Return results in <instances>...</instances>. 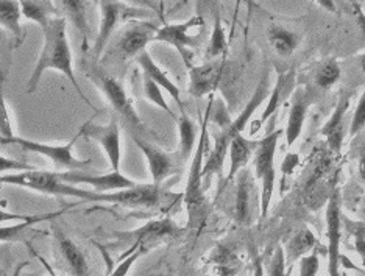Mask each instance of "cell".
<instances>
[{"instance_id":"cell-1","label":"cell","mask_w":365,"mask_h":276,"mask_svg":"<svg viewBox=\"0 0 365 276\" xmlns=\"http://www.w3.org/2000/svg\"><path fill=\"white\" fill-rule=\"evenodd\" d=\"M43 30L44 41H43V48H41V55L35 64V69H33L30 78L26 85L27 94H33L36 92L39 81L43 78V75L47 71H58L61 72L64 77H68L72 83L73 89L77 91V94L81 97L83 102L97 113V108L89 102L85 92H83L80 83L76 78V73H73V61H72V50L68 38V21H66L63 16H53V18L47 22V25Z\"/></svg>"},{"instance_id":"cell-2","label":"cell","mask_w":365,"mask_h":276,"mask_svg":"<svg viewBox=\"0 0 365 276\" xmlns=\"http://www.w3.org/2000/svg\"><path fill=\"white\" fill-rule=\"evenodd\" d=\"M212 106L214 100L211 98L208 103V110L205 113V119L202 122V131L197 140L192 161H190L186 190L185 194H182V200H185V205L187 209V227L190 230L202 228L206 217H208V200L205 197L203 189V165L206 147H208V122L212 114Z\"/></svg>"},{"instance_id":"cell-3","label":"cell","mask_w":365,"mask_h":276,"mask_svg":"<svg viewBox=\"0 0 365 276\" xmlns=\"http://www.w3.org/2000/svg\"><path fill=\"white\" fill-rule=\"evenodd\" d=\"M269 96V78L267 73L264 75L261 83L256 88L253 97L250 98L244 108V111L240 113L235 121H230L223 125L222 130L214 136V147L210 152V156L206 158L205 165H203V180H208L212 175H222L223 164L228 156V148L231 140H233L237 135H242L244 128L247 123L250 122L256 110L261 106L265 98Z\"/></svg>"},{"instance_id":"cell-4","label":"cell","mask_w":365,"mask_h":276,"mask_svg":"<svg viewBox=\"0 0 365 276\" xmlns=\"http://www.w3.org/2000/svg\"><path fill=\"white\" fill-rule=\"evenodd\" d=\"M0 184H11V186L26 188L41 194L56 195V197H72L78 200L91 202L94 197V190L80 189L78 186H71L66 184L58 177V172L47 170H24L0 175Z\"/></svg>"},{"instance_id":"cell-5","label":"cell","mask_w":365,"mask_h":276,"mask_svg":"<svg viewBox=\"0 0 365 276\" xmlns=\"http://www.w3.org/2000/svg\"><path fill=\"white\" fill-rule=\"evenodd\" d=\"M182 195H173L170 192L164 190L160 184H136V186L108 192V194H97L94 192V197L91 202L98 203H111L118 206L125 208H138V209H160L165 205L175 203L173 200H177Z\"/></svg>"},{"instance_id":"cell-6","label":"cell","mask_w":365,"mask_h":276,"mask_svg":"<svg viewBox=\"0 0 365 276\" xmlns=\"http://www.w3.org/2000/svg\"><path fill=\"white\" fill-rule=\"evenodd\" d=\"M283 130H275L267 133L258 142V148L253 155L255 164V177L261 183V220H264L269 214V208L272 203L273 190L277 183V169H275V153L278 147V140L283 135Z\"/></svg>"},{"instance_id":"cell-7","label":"cell","mask_w":365,"mask_h":276,"mask_svg":"<svg viewBox=\"0 0 365 276\" xmlns=\"http://www.w3.org/2000/svg\"><path fill=\"white\" fill-rule=\"evenodd\" d=\"M205 33V19L200 14H195L192 18L180 22V24H168L158 29L155 41L156 43H165L178 50L182 61L189 68H192V50L200 44V38Z\"/></svg>"},{"instance_id":"cell-8","label":"cell","mask_w":365,"mask_h":276,"mask_svg":"<svg viewBox=\"0 0 365 276\" xmlns=\"http://www.w3.org/2000/svg\"><path fill=\"white\" fill-rule=\"evenodd\" d=\"M98 8H101V25H98V33L93 46L96 60H101L103 50L110 44L115 29L120 24L139 19V16H144L145 13L140 8L131 6L125 0H98Z\"/></svg>"},{"instance_id":"cell-9","label":"cell","mask_w":365,"mask_h":276,"mask_svg":"<svg viewBox=\"0 0 365 276\" xmlns=\"http://www.w3.org/2000/svg\"><path fill=\"white\" fill-rule=\"evenodd\" d=\"M80 138H81V135L80 133H77V135L73 136L68 142V144L48 145V144H44V142L13 136L11 139L4 140L2 144L19 145L21 148L26 150V152L36 153V155L47 158V160L51 161L56 167V169L68 172V170H83V169H86V167H89V164H91L89 158L88 160H81V158H77L76 153H73V147H76V142Z\"/></svg>"},{"instance_id":"cell-10","label":"cell","mask_w":365,"mask_h":276,"mask_svg":"<svg viewBox=\"0 0 365 276\" xmlns=\"http://www.w3.org/2000/svg\"><path fill=\"white\" fill-rule=\"evenodd\" d=\"M88 75H89V80L102 91V94L108 100V103L111 105L114 113L119 114L122 119L130 125V127L144 131V123L140 121L139 114L136 113V108L133 105L131 98L128 97L122 83L118 78L111 77L110 73L98 69L89 71Z\"/></svg>"},{"instance_id":"cell-11","label":"cell","mask_w":365,"mask_h":276,"mask_svg":"<svg viewBox=\"0 0 365 276\" xmlns=\"http://www.w3.org/2000/svg\"><path fill=\"white\" fill-rule=\"evenodd\" d=\"M181 232L182 230L178 225L172 219H169V217H165V219L148 222L144 227H140L138 230L115 232L114 236L118 237L122 244H130V250H133V252L138 248H143L144 252H147L148 248L161 244L164 240L178 237Z\"/></svg>"},{"instance_id":"cell-12","label":"cell","mask_w":365,"mask_h":276,"mask_svg":"<svg viewBox=\"0 0 365 276\" xmlns=\"http://www.w3.org/2000/svg\"><path fill=\"white\" fill-rule=\"evenodd\" d=\"M81 138L97 142L103 148V152L110 163L111 170H120L122 163V139H120V125L119 121L113 119L106 125L94 123L93 119L86 121L78 130Z\"/></svg>"},{"instance_id":"cell-13","label":"cell","mask_w":365,"mask_h":276,"mask_svg":"<svg viewBox=\"0 0 365 276\" xmlns=\"http://www.w3.org/2000/svg\"><path fill=\"white\" fill-rule=\"evenodd\" d=\"M230 63L227 56L189 68V94L202 98L217 91L227 78Z\"/></svg>"},{"instance_id":"cell-14","label":"cell","mask_w":365,"mask_h":276,"mask_svg":"<svg viewBox=\"0 0 365 276\" xmlns=\"http://www.w3.org/2000/svg\"><path fill=\"white\" fill-rule=\"evenodd\" d=\"M342 200L339 189L331 192L327 209V236H328V275L346 276L340 267L342 255H340V239H342Z\"/></svg>"},{"instance_id":"cell-15","label":"cell","mask_w":365,"mask_h":276,"mask_svg":"<svg viewBox=\"0 0 365 276\" xmlns=\"http://www.w3.org/2000/svg\"><path fill=\"white\" fill-rule=\"evenodd\" d=\"M58 177H60L63 183L71 184V186H89V190H94L97 194H108V192L128 189L138 184L136 181L120 173V170H111L105 175H88L81 173L80 170H68L58 172Z\"/></svg>"},{"instance_id":"cell-16","label":"cell","mask_w":365,"mask_h":276,"mask_svg":"<svg viewBox=\"0 0 365 276\" xmlns=\"http://www.w3.org/2000/svg\"><path fill=\"white\" fill-rule=\"evenodd\" d=\"M158 25L148 21L133 19L128 21L123 27L120 36L118 39L115 48L120 53L123 60L136 58L139 53L147 50V46L155 41V35L158 31Z\"/></svg>"},{"instance_id":"cell-17","label":"cell","mask_w":365,"mask_h":276,"mask_svg":"<svg viewBox=\"0 0 365 276\" xmlns=\"http://www.w3.org/2000/svg\"><path fill=\"white\" fill-rule=\"evenodd\" d=\"M331 164H333L331 158L323 156L317 163V165H315L309 180L304 184V203L309 209H312V211H317V209L325 205L331 197L328 192V177L331 172Z\"/></svg>"},{"instance_id":"cell-18","label":"cell","mask_w":365,"mask_h":276,"mask_svg":"<svg viewBox=\"0 0 365 276\" xmlns=\"http://www.w3.org/2000/svg\"><path fill=\"white\" fill-rule=\"evenodd\" d=\"M133 140H135V144L145 158L148 170H150L153 180L152 183L160 184L161 186L163 181L168 180L170 175L175 172V160H173V156L165 153L160 147L150 144V142L138 138L136 135L133 136Z\"/></svg>"},{"instance_id":"cell-19","label":"cell","mask_w":365,"mask_h":276,"mask_svg":"<svg viewBox=\"0 0 365 276\" xmlns=\"http://www.w3.org/2000/svg\"><path fill=\"white\" fill-rule=\"evenodd\" d=\"M350 94H344L340 96L339 102L336 103V108L333 110V114H331L327 123L323 125V128L320 131V135L327 139L328 148L333 153H339L342 150L344 144V136H345V116L348 108H350Z\"/></svg>"},{"instance_id":"cell-20","label":"cell","mask_w":365,"mask_h":276,"mask_svg":"<svg viewBox=\"0 0 365 276\" xmlns=\"http://www.w3.org/2000/svg\"><path fill=\"white\" fill-rule=\"evenodd\" d=\"M56 250L60 255L61 261L68 267L72 276H89V264L85 253L81 252L80 247L69 236L60 230L53 228Z\"/></svg>"},{"instance_id":"cell-21","label":"cell","mask_w":365,"mask_h":276,"mask_svg":"<svg viewBox=\"0 0 365 276\" xmlns=\"http://www.w3.org/2000/svg\"><path fill=\"white\" fill-rule=\"evenodd\" d=\"M237 186L235 197V219L239 225H250L253 219V203L255 195V183L252 180L250 170L242 169L237 175Z\"/></svg>"},{"instance_id":"cell-22","label":"cell","mask_w":365,"mask_h":276,"mask_svg":"<svg viewBox=\"0 0 365 276\" xmlns=\"http://www.w3.org/2000/svg\"><path fill=\"white\" fill-rule=\"evenodd\" d=\"M136 61L139 64V68L143 69V75L144 77H148L150 80H153L158 86H160L161 89H164L168 94L175 100V102L178 103L181 113H185V106H182V102H181V92L178 89V86L175 85L170 80V77L168 73H165L160 66H158L155 63V60L152 58V55L147 52V50H144L143 53H139L136 56Z\"/></svg>"},{"instance_id":"cell-23","label":"cell","mask_w":365,"mask_h":276,"mask_svg":"<svg viewBox=\"0 0 365 276\" xmlns=\"http://www.w3.org/2000/svg\"><path fill=\"white\" fill-rule=\"evenodd\" d=\"M312 98L309 92H297L292 100V106H290L289 111V119H287V127L284 130L286 133V144L292 147L295 140L300 138L303 131V125L306 121V114H308L309 105Z\"/></svg>"},{"instance_id":"cell-24","label":"cell","mask_w":365,"mask_h":276,"mask_svg":"<svg viewBox=\"0 0 365 276\" xmlns=\"http://www.w3.org/2000/svg\"><path fill=\"white\" fill-rule=\"evenodd\" d=\"M259 140H252L247 139L244 135H237L233 140H231L230 148H228V156H230V170L227 180L231 181L236 178V175L245 169L247 164L253 160V155L258 148Z\"/></svg>"},{"instance_id":"cell-25","label":"cell","mask_w":365,"mask_h":276,"mask_svg":"<svg viewBox=\"0 0 365 276\" xmlns=\"http://www.w3.org/2000/svg\"><path fill=\"white\" fill-rule=\"evenodd\" d=\"M58 8L63 18L69 21L73 29L78 31L83 41V48L88 46V41L91 36V29L88 24V16H86V0H56Z\"/></svg>"},{"instance_id":"cell-26","label":"cell","mask_w":365,"mask_h":276,"mask_svg":"<svg viewBox=\"0 0 365 276\" xmlns=\"http://www.w3.org/2000/svg\"><path fill=\"white\" fill-rule=\"evenodd\" d=\"M22 10L19 0H0V29L10 33L16 39V46H21L26 38L22 29Z\"/></svg>"},{"instance_id":"cell-27","label":"cell","mask_w":365,"mask_h":276,"mask_svg":"<svg viewBox=\"0 0 365 276\" xmlns=\"http://www.w3.org/2000/svg\"><path fill=\"white\" fill-rule=\"evenodd\" d=\"M267 39L272 48L275 50V53L283 58L292 56L302 43L300 36L295 31L283 27V25H272V27H269Z\"/></svg>"},{"instance_id":"cell-28","label":"cell","mask_w":365,"mask_h":276,"mask_svg":"<svg viewBox=\"0 0 365 276\" xmlns=\"http://www.w3.org/2000/svg\"><path fill=\"white\" fill-rule=\"evenodd\" d=\"M178 133H180V148H178V160L181 163L187 161L190 156L194 155L197 147V135L198 128L195 122L190 119L186 113H181L180 117H177Z\"/></svg>"},{"instance_id":"cell-29","label":"cell","mask_w":365,"mask_h":276,"mask_svg":"<svg viewBox=\"0 0 365 276\" xmlns=\"http://www.w3.org/2000/svg\"><path fill=\"white\" fill-rule=\"evenodd\" d=\"M60 214H63V211L51 213V214H36L35 219L31 220H22V222H16L13 225H8V227H0V244H8V242L14 244V242L26 240L27 232L30 231L31 227H35V225L41 222L52 220Z\"/></svg>"},{"instance_id":"cell-30","label":"cell","mask_w":365,"mask_h":276,"mask_svg":"<svg viewBox=\"0 0 365 276\" xmlns=\"http://www.w3.org/2000/svg\"><path fill=\"white\" fill-rule=\"evenodd\" d=\"M317 244V239H315L314 232L309 228H303L300 232H297L295 236L287 242L284 250V257H286V265H290V270H292L294 262L300 261L303 256L308 255L311 250Z\"/></svg>"},{"instance_id":"cell-31","label":"cell","mask_w":365,"mask_h":276,"mask_svg":"<svg viewBox=\"0 0 365 276\" xmlns=\"http://www.w3.org/2000/svg\"><path fill=\"white\" fill-rule=\"evenodd\" d=\"M211 262L214 264L219 276H236L240 267H242L236 248L227 244H220L212 250Z\"/></svg>"},{"instance_id":"cell-32","label":"cell","mask_w":365,"mask_h":276,"mask_svg":"<svg viewBox=\"0 0 365 276\" xmlns=\"http://www.w3.org/2000/svg\"><path fill=\"white\" fill-rule=\"evenodd\" d=\"M19 4L22 18L36 22L41 29H44L47 22L58 13L52 0H19Z\"/></svg>"},{"instance_id":"cell-33","label":"cell","mask_w":365,"mask_h":276,"mask_svg":"<svg viewBox=\"0 0 365 276\" xmlns=\"http://www.w3.org/2000/svg\"><path fill=\"white\" fill-rule=\"evenodd\" d=\"M340 77H342V69H340L339 61L336 58H327L315 68L312 80L320 91H328L336 85Z\"/></svg>"},{"instance_id":"cell-34","label":"cell","mask_w":365,"mask_h":276,"mask_svg":"<svg viewBox=\"0 0 365 276\" xmlns=\"http://www.w3.org/2000/svg\"><path fill=\"white\" fill-rule=\"evenodd\" d=\"M294 80H295V71L294 69L279 75L275 88H273L272 92L269 94V100H267L269 105H267V108H265L264 114L261 116V121H259L258 125H262L273 113L278 110V106L281 105V102H283V100L286 98V88L289 85H294Z\"/></svg>"},{"instance_id":"cell-35","label":"cell","mask_w":365,"mask_h":276,"mask_svg":"<svg viewBox=\"0 0 365 276\" xmlns=\"http://www.w3.org/2000/svg\"><path fill=\"white\" fill-rule=\"evenodd\" d=\"M228 53V41L225 35V29L222 25L220 14H215V21H214V29H212V35L210 39V46H208V58L210 60H215V58H222Z\"/></svg>"},{"instance_id":"cell-36","label":"cell","mask_w":365,"mask_h":276,"mask_svg":"<svg viewBox=\"0 0 365 276\" xmlns=\"http://www.w3.org/2000/svg\"><path fill=\"white\" fill-rule=\"evenodd\" d=\"M143 88H144V94H145L148 102H152L158 108H161V110L168 113L172 117V119L177 121V116L173 114L169 103L165 102L164 94H163V89L158 86L153 80H150L148 77H143Z\"/></svg>"},{"instance_id":"cell-37","label":"cell","mask_w":365,"mask_h":276,"mask_svg":"<svg viewBox=\"0 0 365 276\" xmlns=\"http://www.w3.org/2000/svg\"><path fill=\"white\" fill-rule=\"evenodd\" d=\"M4 81H5V78H0V142L16 136L14 128H13L11 114H10V110H8L6 98L4 94Z\"/></svg>"},{"instance_id":"cell-38","label":"cell","mask_w":365,"mask_h":276,"mask_svg":"<svg viewBox=\"0 0 365 276\" xmlns=\"http://www.w3.org/2000/svg\"><path fill=\"white\" fill-rule=\"evenodd\" d=\"M365 128V89L362 96L358 100V105H356V110L353 113V119L350 123V136H356Z\"/></svg>"},{"instance_id":"cell-39","label":"cell","mask_w":365,"mask_h":276,"mask_svg":"<svg viewBox=\"0 0 365 276\" xmlns=\"http://www.w3.org/2000/svg\"><path fill=\"white\" fill-rule=\"evenodd\" d=\"M287 265H286V257H284V250L283 247H277L273 256L269 262L267 273L269 276H287Z\"/></svg>"},{"instance_id":"cell-40","label":"cell","mask_w":365,"mask_h":276,"mask_svg":"<svg viewBox=\"0 0 365 276\" xmlns=\"http://www.w3.org/2000/svg\"><path fill=\"white\" fill-rule=\"evenodd\" d=\"M145 252L143 248H138L136 252H133L131 255H128V256H122L120 257V261H119V265L115 267V269L108 275V276H127L128 273H130V270H131V267L135 265V262L138 261V259L143 256Z\"/></svg>"},{"instance_id":"cell-41","label":"cell","mask_w":365,"mask_h":276,"mask_svg":"<svg viewBox=\"0 0 365 276\" xmlns=\"http://www.w3.org/2000/svg\"><path fill=\"white\" fill-rule=\"evenodd\" d=\"M33 169H36V167L0 155V175L13 173V172H24V170H33Z\"/></svg>"},{"instance_id":"cell-42","label":"cell","mask_w":365,"mask_h":276,"mask_svg":"<svg viewBox=\"0 0 365 276\" xmlns=\"http://www.w3.org/2000/svg\"><path fill=\"white\" fill-rule=\"evenodd\" d=\"M320 269L319 256L315 253L306 255L300 259V276H317Z\"/></svg>"},{"instance_id":"cell-43","label":"cell","mask_w":365,"mask_h":276,"mask_svg":"<svg viewBox=\"0 0 365 276\" xmlns=\"http://www.w3.org/2000/svg\"><path fill=\"white\" fill-rule=\"evenodd\" d=\"M36 214H16L5 211L4 208H0V225L8 223V222H22V220H31L35 219Z\"/></svg>"},{"instance_id":"cell-44","label":"cell","mask_w":365,"mask_h":276,"mask_svg":"<svg viewBox=\"0 0 365 276\" xmlns=\"http://www.w3.org/2000/svg\"><path fill=\"white\" fill-rule=\"evenodd\" d=\"M351 6H353V11H354V16H356V22H358L359 29H361V33H362V36H364V39H365V14H364V11H362L361 5H359L358 2H356V0H351Z\"/></svg>"},{"instance_id":"cell-45","label":"cell","mask_w":365,"mask_h":276,"mask_svg":"<svg viewBox=\"0 0 365 276\" xmlns=\"http://www.w3.org/2000/svg\"><path fill=\"white\" fill-rule=\"evenodd\" d=\"M322 8H325L327 11L329 13H336L337 11V6H336V2L334 0H315Z\"/></svg>"},{"instance_id":"cell-46","label":"cell","mask_w":365,"mask_h":276,"mask_svg":"<svg viewBox=\"0 0 365 276\" xmlns=\"http://www.w3.org/2000/svg\"><path fill=\"white\" fill-rule=\"evenodd\" d=\"M125 2L131 4V5L147 6V8H152V10H155V2H153V0H125Z\"/></svg>"},{"instance_id":"cell-47","label":"cell","mask_w":365,"mask_h":276,"mask_svg":"<svg viewBox=\"0 0 365 276\" xmlns=\"http://www.w3.org/2000/svg\"><path fill=\"white\" fill-rule=\"evenodd\" d=\"M253 276H265V272H264V267H262L261 259H256V261H255V270H253Z\"/></svg>"},{"instance_id":"cell-48","label":"cell","mask_w":365,"mask_h":276,"mask_svg":"<svg viewBox=\"0 0 365 276\" xmlns=\"http://www.w3.org/2000/svg\"><path fill=\"white\" fill-rule=\"evenodd\" d=\"M358 172H359V178L365 183V153H362V156L359 158V167H358Z\"/></svg>"},{"instance_id":"cell-49","label":"cell","mask_w":365,"mask_h":276,"mask_svg":"<svg viewBox=\"0 0 365 276\" xmlns=\"http://www.w3.org/2000/svg\"><path fill=\"white\" fill-rule=\"evenodd\" d=\"M359 215H361V222L365 223V197H364L362 203H361V208H359Z\"/></svg>"},{"instance_id":"cell-50","label":"cell","mask_w":365,"mask_h":276,"mask_svg":"<svg viewBox=\"0 0 365 276\" xmlns=\"http://www.w3.org/2000/svg\"><path fill=\"white\" fill-rule=\"evenodd\" d=\"M359 64H361V69H362L364 73H365V53H362V55L359 56Z\"/></svg>"},{"instance_id":"cell-51","label":"cell","mask_w":365,"mask_h":276,"mask_svg":"<svg viewBox=\"0 0 365 276\" xmlns=\"http://www.w3.org/2000/svg\"><path fill=\"white\" fill-rule=\"evenodd\" d=\"M26 265H27V262H26V264H21V265L18 267V270H16L14 276H19V273H21V270H22V267H26Z\"/></svg>"},{"instance_id":"cell-52","label":"cell","mask_w":365,"mask_h":276,"mask_svg":"<svg viewBox=\"0 0 365 276\" xmlns=\"http://www.w3.org/2000/svg\"><path fill=\"white\" fill-rule=\"evenodd\" d=\"M0 78H5V75H4V71H2V64H0Z\"/></svg>"}]
</instances>
